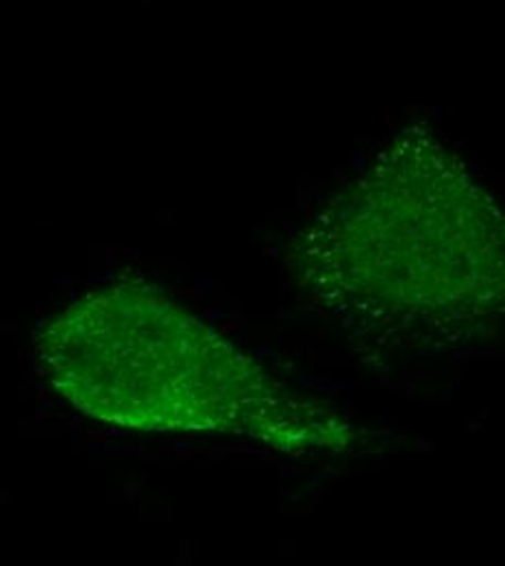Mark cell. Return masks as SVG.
Returning <instances> with one entry per match:
<instances>
[{
	"mask_svg": "<svg viewBox=\"0 0 505 566\" xmlns=\"http://www.w3.org/2000/svg\"><path fill=\"white\" fill-rule=\"evenodd\" d=\"M55 386L81 412L136 429H231L277 438L288 408L235 347L168 301L87 298L42 338Z\"/></svg>",
	"mask_w": 505,
	"mask_h": 566,
	"instance_id": "cell-1",
	"label": "cell"
}]
</instances>
